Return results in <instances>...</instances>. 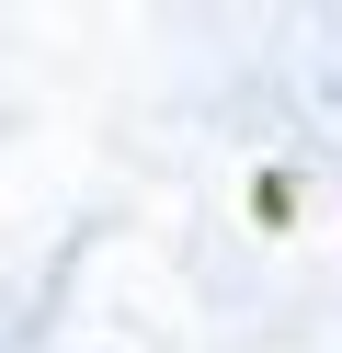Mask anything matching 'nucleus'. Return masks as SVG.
I'll use <instances>...</instances> for the list:
<instances>
[]
</instances>
